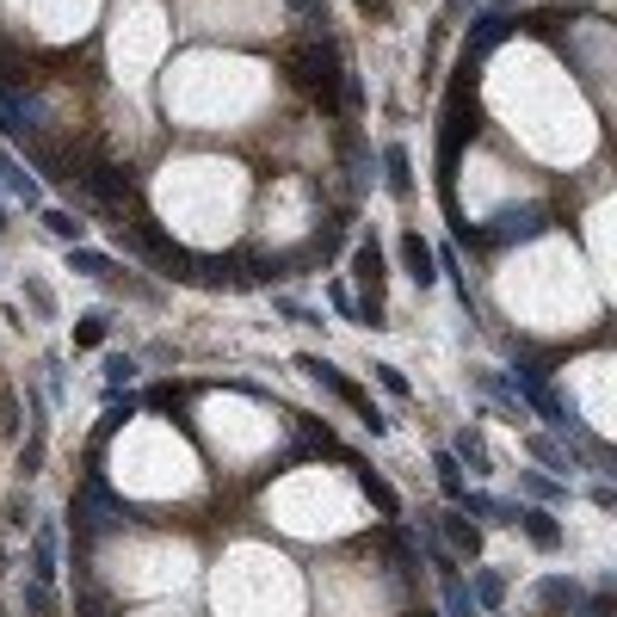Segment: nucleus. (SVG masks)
I'll list each match as a JSON object with an SVG mask.
<instances>
[{
  "label": "nucleus",
  "mask_w": 617,
  "mask_h": 617,
  "mask_svg": "<svg viewBox=\"0 0 617 617\" xmlns=\"http://www.w3.org/2000/svg\"><path fill=\"white\" fill-rule=\"evenodd\" d=\"M136 358L130 352H112V358H105V389H124V383H136Z\"/></svg>",
  "instance_id": "nucleus-18"
},
{
  "label": "nucleus",
  "mask_w": 617,
  "mask_h": 617,
  "mask_svg": "<svg viewBox=\"0 0 617 617\" xmlns=\"http://www.w3.org/2000/svg\"><path fill=\"white\" fill-rule=\"evenodd\" d=\"M358 13H371V19H389V0H358Z\"/></svg>",
  "instance_id": "nucleus-26"
},
{
  "label": "nucleus",
  "mask_w": 617,
  "mask_h": 617,
  "mask_svg": "<svg viewBox=\"0 0 617 617\" xmlns=\"http://www.w3.org/2000/svg\"><path fill=\"white\" fill-rule=\"evenodd\" d=\"M371 371H377V383H383V389L395 395V402H408V377L395 371V365H371Z\"/></svg>",
  "instance_id": "nucleus-21"
},
{
  "label": "nucleus",
  "mask_w": 617,
  "mask_h": 617,
  "mask_svg": "<svg viewBox=\"0 0 617 617\" xmlns=\"http://www.w3.org/2000/svg\"><path fill=\"white\" fill-rule=\"evenodd\" d=\"M469 599H476V611H500L506 580H500V574H488V568H476V574H469Z\"/></svg>",
  "instance_id": "nucleus-12"
},
{
  "label": "nucleus",
  "mask_w": 617,
  "mask_h": 617,
  "mask_svg": "<svg viewBox=\"0 0 617 617\" xmlns=\"http://www.w3.org/2000/svg\"><path fill=\"white\" fill-rule=\"evenodd\" d=\"M519 531L537 543V550H562V525L550 506H519Z\"/></svg>",
  "instance_id": "nucleus-4"
},
{
  "label": "nucleus",
  "mask_w": 617,
  "mask_h": 617,
  "mask_svg": "<svg viewBox=\"0 0 617 617\" xmlns=\"http://www.w3.org/2000/svg\"><path fill=\"white\" fill-rule=\"evenodd\" d=\"M439 580H445V617H476V599H469L463 574L451 568V574H439Z\"/></svg>",
  "instance_id": "nucleus-16"
},
{
  "label": "nucleus",
  "mask_w": 617,
  "mask_h": 617,
  "mask_svg": "<svg viewBox=\"0 0 617 617\" xmlns=\"http://www.w3.org/2000/svg\"><path fill=\"white\" fill-rule=\"evenodd\" d=\"M328 303H334V309H340V315H358V303H352V297H346V284H328Z\"/></svg>",
  "instance_id": "nucleus-24"
},
{
  "label": "nucleus",
  "mask_w": 617,
  "mask_h": 617,
  "mask_svg": "<svg viewBox=\"0 0 617 617\" xmlns=\"http://www.w3.org/2000/svg\"><path fill=\"white\" fill-rule=\"evenodd\" d=\"M105 334H112V315H81L75 346H105Z\"/></svg>",
  "instance_id": "nucleus-19"
},
{
  "label": "nucleus",
  "mask_w": 617,
  "mask_h": 617,
  "mask_svg": "<svg viewBox=\"0 0 617 617\" xmlns=\"http://www.w3.org/2000/svg\"><path fill=\"white\" fill-rule=\"evenodd\" d=\"M383 167H389V192L395 198H414V173H408V149H402V142H389V149H383Z\"/></svg>",
  "instance_id": "nucleus-13"
},
{
  "label": "nucleus",
  "mask_w": 617,
  "mask_h": 617,
  "mask_svg": "<svg viewBox=\"0 0 617 617\" xmlns=\"http://www.w3.org/2000/svg\"><path fill=\"white\" fill-rule=\"evenodd\" d=\"M297 365H303V371H309V377H315L321 389H334V395H340V402H346V408H358V420H365L371 432H383V426H389V420H383V408H377V402H371V395H365V389H358L352 377H340V371L328 365V358H315V352H303V358H297Z\"/></svg>",
  "instance_id": "nucleus-2"
},
{
  "label": "nucleus",
  "mask_w": 617,
  "mask_h": 617,
  "mask_svg": "<svg viewBox=\"0 0 617 617\" xmlns=\"http://www.w3.org/2000/svg\"><path fill=\"white\" fill-rule=\"evenodd\" d=\"M68 272H81V278H118V260H112V253H93V247H68Z\"/></svg>",
  "instance_id": "nucleus-9"
},
{
  "label": "nucleus",
  "mask_w": 617,
  "mask_h": 617,
  "mask_svg": "<svg viewBox=\"0 0 617 617\" xmlns=\"http://www.w3.org/2000/svg\"><path fill=\"white\" fill-rule=\"evenodd\" d=\"M537 599H543V611H562V617H574V605H580V587H574V580H537Z\"/></svg>",
  "instance_id": "nucleus-10"
},
{
  "label": "nucleus",
  "mask_w": 617,
  "mask_h": 617,
  "mask_svg": "<svg viewBox=\"0 0 617 617\" xmlns=\"http://www.w3.org/2000/svg\"><path fill=\"white\" fill-rule=\"evenodd\" d=\"M358 488L371 494V506H377L383 519H395V513H402V500H395V488H389V482L377 476V469H358Z\"/></svg>",
  "instance_id": "nucleus-15"
},
{
  "label": "nucleus",
  "mask_w": 617,
  "mask_h": 617,
  "mask_svg": "<svg viewBox=\"0 0 617 617\" xmlns=\"http://www.w3.org/2000/svg\"><path fill=\"white\" fill-rule=\"evenodd\" d=\"M525 488H531L537 500H562V488H556V482H543V476H525Z\"/></svg>",
  "instance_id": "nucleus-25"
},
{
  "label": "nucleus",
  "mask_w": 617,
  "mask_h": 617,
  "mask_svg": "<svg viewBox=\"0 0 617 617\" xmlns=\"http://www.w3.org/2000/svg\"><path fill=\"white\" fill-rule=\"evenodd\" d=\"M457 513L488 519V525H519V506H513V500H494V494H476V488H469V494L457 500Z\"/></svg>",
  "instance_id": "nucleus-5"
},
{
  "label": "nucleus",
  "mask_w": 617,
  "mask_h": 617,
  "mask_svg": "<svg viewBox=\"0 0 617 617\" xmlns=\"http://www.w3.org/2000/svg\"><path fill=\"white\" fill-rule=\"evenodd\" d=\"M75 525L81 531H118V525H142V519H136V506H124L105 488V476H87L81 494H75Z\"/></svg>",
  "instance_id": "nucleus-1"
},
{
  "label": "nucleus",
  "mask_w": 617,
  "mask_h": 617,
  "mask_svg": "<svg viewBox=\"0 0 617 617\" xmlns=\"http://www.w3.org/2000/svg\"><path fill=\"white\" fill-rule=\"evenodd\" d=\"M432 469H439V488H445V500L457 506V500L469 494V482H463V463H457L451 451H432Z\"/></svg>",
  "instance_id": "nucleus-14"
},
{
  "label": "nucleus",
  "mask_w": 617,
  "mask_h": 617,
  "mask_svg": "<svg viewBox=\"0 0 617 617\" xmlns=\"http://www.w3.org/2000/svg\"><path fill=\"white\" fill-rule=\"evenodd\" d=\"M451 457H457V463H469V469H476V476H488V451H482V439H476V432H457Z\"/></svg>",
  "instance_id": "nucleus-17"
},
{
  "label": "nucleus",
  "mask_w": 617,
  "mask_h": 617,
  "mask_svg": "<svg viewBox=\"0 0 617 617\" xmlns=\"http://www.w3.org/2000/svg\"><path fill=\"white\" fill-rule=\"evenodd\" d=\"M531 451H537L543 463H550V469H556V476H568V457H562V451H556L550 439H531Z\"/></svg>",
  "instance_id": "nucleus-22"
},
{
  "label": "nucleus",
  "mask_w": 617,
  "mask_h": 617,
  "mask_svg": "<svg viewBox=\"0 0 617 617\" xmlns=\"http://www.w3.org/2000/svg\"><path fill=\"white\" fill-rule=\"evenodd\" d=\"M31 580H56V525H38V537H31Z\"/></svg>",
  "instance_id": "nucleus-8"
},
{
  "label": "nucleus",
  "mask_w": 617,
  "mask_h": 617,
  "mask_svg": "<svg viewBox=\"0 0 617 617\" xmlns=\"http://www.w3.org/2000/svg\"><path fill=\"white\" fill-rule=\"evenodd\" d=\"M25 297H31V309H38L44 321H56V297H50V284H38V278H25Z\"/></svg>",
  "instance_id": "nucleus-20"
},
{
  "label": "nucleus",
  "mask_w": 617,
  "mask_h": 617,
  "mask_svg": "<svg viewBox=\"0 0 617 617\" xmlns=\"http://www.w3.org/2000/svg\"><path fill=\"white\" fill-rule=\"evenodd\" d=\"M0 186H7V192L25 204V210H44V186L25 173V161H19L13 149H0Z\"/></svg>",
  "instance_id": "nucleus-3"
},
{
  "label": "nucleus",
  "mask_w": 617,
  "mask_h": 617,
  "mask_svg": "<svg viewBox=\"0 0 617 617\" xmlns=\"http://www.w3.org/2000/svg\"><path fill=\"white\" fill-rule=\"evenodd\" d=\"M574 617H611V593H599V599H587V605H574Z\"/></svg>",
  "instance_id": "nucleus-23"
},
{
  "label": "nucleus",
  "mask_w": 617,
  "mask_h": 617,
  "mask_svg": "<svg viewBox=\"0 0 617 617\" xmlns=\"http://www.w3.org/2000/svg\"><path fill=\"white\" fill-rule=\"evenodd\" d=\"M439 531L451 537V550H463V556H476V550H482V531L469 525L463 513H439Z\"/></svg>",
  "instance_id": "nucleus-11"
},
{
  "label": "nucleus",
  "mask_w": 617,
  "mask_h": 617,
  "mask_svg": "<svg viewBox=\"0 0 617 617\" xmlns=\"http://www.w3.org/2000/svg\"><path fill=\"white\" fill-rule=\"evenodd\" d=\"M38 216H44V229H50L56 241H68V247H87V223H81L75 210H62V204H44Z\"/></svg>",
  "instance_id": "nucleus-7"
},
{
  "label": "nucleus",
  "mask_w": 617,
  "mask_h": 617,
  "mask_svg": "<svg viewBox=\"0 0 617 617\" xmlns=\"http://www.w3.org/2000/svg\"><path fill=\"white\" fill-rule=\"evenodd\" d=\"M420 617H439V611H420Z\"/></svg>",
  "instance_id": "nucleus-27"
},
{
  "label": "nucleus",
  "mask_w": 617,
  "mask_h": 617,
  "mask_svg": "<svg viewBox=\"0 0 617 617\" xmlns=\"http://www.w3.org/2000/svg\"><path fill=\"white\" fill-rule=\"evenodd\" d=\"M402 266H408V278H414L420 290H426L432 278H439V260H432V247H426V241H420L414 229L402 235Z\"/></svg>",
  "instance_id": "nucleus-6"
}]
</instances>
